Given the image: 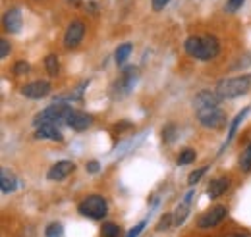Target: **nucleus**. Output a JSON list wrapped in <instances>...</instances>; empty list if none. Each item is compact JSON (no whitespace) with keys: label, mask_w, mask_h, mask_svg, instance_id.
I'll use <instances>...</instances> for the list:
<instances>
[{"label":"nucleus","mask_w":251,"mask_h":237,"mask_svg":"<svg viewBox=\"0 0 251 237\" xmlns=\"http://www.w3.org/2000/svg\"><path fill=\"white\" fill-rule=\"evenodd\" d=\"M207 170H209V168L205 166V168H199V170L191 172V174H189V178H188V183H189V185H195V183H197V181L201 179V176H205V174H207Z\"/></svg>","instance_id":"nucleus-24"},{"label":"nucleus","mask_w":251,"mask_h":237,"mask_svg":"<svg viewBox=\"0 0 251 237\" xmlns=\"http://www.w3.org/2000/svg\"><path fill=\"white\" fill-rule=\"evenodd\" d=\"M45 68H47L49 75H58V71H60V64H58L56 54H49V56L45 58Z\"/></svg>","instance_id":"nucleus-17"},{"label":"nucleus","mask_w":251,"mask_h":237,"mask_svg":"<svg viewBox=\"0 0 251 237\" xmlns=\"http://www.w3.org/2000/svg\"><path fill=\"white\" fill-rule=\"evenodd\" d=\"M62 224L54 222V224H49L47 230H45V236L47 237H62Z\"/></svg>","instance_id":"nucleus-22"},{"label":"nucleus","mask_w":251,"mask_h":237,"mask_svg":"<svg viewBox=\"0 0 251 237\" xmlns=\"http://www.w3.org/2000/svg\"><path fill=\"white\" fill-rule=\"evenodd\" d=\"M106 212H108V205L99 195H91V197H87L79 203V214L87 216L91 220H102L106 216Z\"/></svg>","instance_id":"nucleus-4"},{"label":"nucleus","mask_w":251,"mask_h":237,"mask_svg":"<svg viewBox=\"0 0 251 237\" xmlns=\"http://www.w3.org/2000/svg\"><path fill=\"white\" fill-rule=\"evenodd\" d=\"M164 135H166V141H172V139H174V127L168 125V127L164 129Z\"/></svg>","instance_id":"nucleus-32"},{"label":"nucleus","mask_w":251,"mask_h":237,"mask_svg":"<svg viewBox=\"0 0 251 237\" xmlns=\"http://www.w3.org/2000/svg\"><path fill=\"white\" fill-rule=\"evenodd\" d=\"M10 54V45L6 39H0V58H6Z\"/></svg>","instance_id":"nucleus-28"},{"label":"nucleus","mask_w":251,"mask_h":237,"mask_svg":"<svg viewBox=\"0 0 251 237\" xmlns=\"http://www.w3.org/2000/svg\"><path fill=\"white\" fill-rule=\"evenodd\" d=\"M151 2H153V10H155V12H160L170 0H151Z\"/></svg>","instance_id":"nucleus-31"},{"label":"nucleus","mask_w":251,"mask_h":237,"mask_svg":"<svg viewBox=\"0 0 251 237\" xmlns=\"http://www.w3.org/2000/svg\"><path fill=\"white\" fill-rule=\"evenodd\" d=\"M197 119L201 121V125L211 127V129H222L226 125V114L220 110L219 106L215 108H205V110H197Z\"/></svg>","instance_id":"nucleus-5"},{"label":"nucleus","mask_w":251,"mask_h":237,"mask_svg":"<svg viewBox=\"0 0 251 237\" xmlns=\"http://www.w3.org/2000/svg\"><path fill=\"white\" fill-rule=\"evenodd\" d=\"M248 112H250V106H246V108H244V110H242V112H240V114H238V116L234 118L232 125H230V131H228V139H226V145H228V143H230V141L234 139V135H236V131H238L240 123L244 121V118H246V114H248ZM226 145H224V147H226Z\"/></svg>","instance_id":"nucleus-16"},{"label":"nucleus","mask_w":251,"mask_h":237,"mask_svg":"<svg viewBox=\"0 0 251 237\" xmlns=\"http://www.w3.org/2000/svg\"><path fill=\"white\" fill-rule=\"evenodd\" d=\"M100 234H102V237H118L120 236V228H118V224L108 222V224H104V226H102Z\"/></svg>","instance_id":"nucleus-21"},{"label":"nucleus","mask_w":251,"mask_h":237,"mask_svg":"<svg viewBox=\"0 0 251 237\" xmlns=\"http://www.w3.org/2000/svg\"><path fill=\"white\" fill-rule=\"evenodd\" d=\"M72 129H75V131H83V129H87L91 123H93V118L89 116V114H85V112H72L70 116H68V121H66Z\"/></svg>","instance_id":"nucleus-11"},{"label":"nucleus","mask_w":251,"mask_h":237,"mask_svg":"<svg viewBox=\"0 0 251 237\" xmlns=\"http://www.w3.org/2000/svg\"><path fill=\"white\" fill-rule=\"evenodd\" d=\"M4 29L8 33H18L22 29V12L18 8H12L6 16H4Z\"/></svg>","instance_id":"nucleus-12"},{"label":"nucleus","mask_w":251,"mask_h":237,"mask_svg":"<svg viewBox=\"0 0 251 237\" xmlns=\"http://www.w3.org/2000/svg\"><path fill=\"white\" fill-rule=\"evenodd\" d=\"M70 4H74V6H79V0H68Z\"/></svg>","instance_id":"nucleus-33"},{"label":"nucleus","mask_w":251,"mask_h":237,"mask_svg":"<svg viewBox=\"0 0 251 237\" xmlns=\"http://www.w3.org/2000/svg\"><path fill=\"white\" fill-rule=\"evenodd\" d=\"M228 187H230L228 178H215L207 187V195H209V199H219L220 195L226 193Z\"/></svg>","instance_id":"nucleus-13"},{"label":"nucleus","mask_w":251,"mask_h":237,"mask_svg":"<svg viewBox=\"0 0 251 237\" xmlns=\"http://www.w3.org/2000/svg\"><path fill=\"white\" fill-rule=\"evenodd\" d=\"M0 189L6 195H10V193L16 191V178H14L12 172H8V170H2L0 172Z\"/></svg>","instance_id":"nucleus-15"},{"label":"nucleus","mask_w":251,"mask_h":237,"mask_svg":"<svg viewBox=\"0 0 251 237\" xmlns=\"http://www.w3.org/2000/svg\"><path fill=\"white\" fill-rule=\"evenodd\" d=\"M191 162H195V150H191V148H186L180 156H178V164H182V166H186V164H191Z\"/></svg>","instance_id":"nucleus-23"},{"label":"nucleus","mask_w":251,"mask_h":237,"mask_svg":"<svg viewBox=\"0 0 251 237\" xmlns=\"http://www.w3.org/2000/svg\"><path fill=\"white\" fill-rule=\"evenodd\" d=\"M186 52L197 60H213L219 56L220 45L217 37H189L186 41Z\"/></svg>","instance_id":"nucleus-1"},{"label":"nucleus","mask_w":251,"mask_h":237,"mask_svg":"<svg viewBox=\"0 0 251 237\" xmlns=\"http://www.w3.org/2000/svg\"><path fill=\"white\" fill-rule=\"evenodd\" d=\"M74 110L68 106V104H64V102H56V104H52V106H49V108H45L43 112H39L37 114V118L33 119V123L39 127V125H56V123H60V121H68V116L72 114Z\"/></svg>","instance_id":"nucleus-3"},{"label":"nucleus","mask_w":251,"mask_h":237,"mask_svg":"<svg viewBox=\"0 0 251 237\" xmlns=\"http://www.w3.org/2000/svg\"><path fill=\"white\" fill-rule=\"evenodd\" d=\"M143 228H145V222H139V224H137L133 230H129V234H127L126 237H137L141 232H143Z\"/></svg>","instance_id":"nucleus-29"},{"label":"nucleus","mask_w":251,"mask_h":237,"mask_svg":"<svg viewBox=\"0 0 251 237\" xmlns=\"http://www.w3.org/2000/svg\"><path fill=\"white\" fill-rule=\"evenodd\" d=\"M240 168H242L244 172H250L251 170V143L246 147V150H244L242 156H240Z\"/></svg>","instance_id":"nucleus-20"},{"label":"nucleus","mask_w":251,"mask_h":237,"mask_svg":"<svg viewBox=\"0 0 251 237\" xmlns=\"http://www.w3.org/2000/svg\"><path fill=\"white\" fill-rule=\"evenodd\" d=\"M74 170H75V164H74L72 160H60V162H56V164L49 170L47 178L52 179V181H62V179L68 178Z\"/></svg>","instance_id":"nucleus-8"},{"label":"nucleus","mask_w":251,"mask_h":237,"mask_svg":"<svg viewBox=\"0 0 251 237\" xmlns=\"http://www.w3.org/2000/svg\"><path fill=\"white\" fill-rule=\"evenodd\" d=\"M29 71V64L27 62H16V66H14V73L16 75H24V73H27Z\"/></svg>","instance_id":"nucleus-27"},{"label":"nucleus","mask_w":251,"mask_h":237,"mask_svg":"<svg viewBox=\"0 0 251 237\" xmlns=\"http://www.w3.org/2000/svg\"><path fill=\"white\" fill-rule=\"evenodd\" d=\"M244 2H246V0H228V2H226V12H230V14L238 12V10L244 6Z\"/></svg>","instance_id":"nucleus-26"},{"label":"nucleus","mask_w":251,"mask_h":237,"mask_svg":"<svg viewBox=\"0 0 251 237\" xmlns=\"http://www.w3.org/2000/svg\"><path fill=\"white\" fill-rule=\"evenodd\" d=\"M129 54H131V45L129 43H124V45H120L118 48H116V64L120 66V64H124L126 60L129 58Z\"/></svg>","instance_id":"nucleus-18"},{"label":"nucleus","mask_w":251,"mask_h":237,"mask_svg":"<svg viewBox=\"0 0 251 237\" xmlns=\"http://www.w3.org/2000/svg\"><path fill=\"white\" fill-rule=\"evenodd\" d=\"M234 237H246V236H234Z\"/></svg>","instance_id":"nucleus-34"},{"label":"nucleus","mask_w":251,"mask_h":237,"mask_svg":"<svg viewBox=\"0 0 251 237\" xmlns=\"http://www.w3.org/2000/svg\"><path fill=\"white\" fill-rule=\"evenodd\" d=\"M35 137L37 139H52V141H62V133L56 125H39L37 131H35Z\"/></svg>","instance_id":"nucleus-14"},{"label":"nucleus","mask_w":251,"mask_h":237,"mask_svg":"<svg viewBox=\"0 0 251 237\" xmlns=\"http://www.w3.org/2000/svg\"><path fill=\"white\" fill-rule=\"evenodd\" d=\"M222 100L219 96L217 91H201L197 96H195V108L197 110H205V108H215L219 106V102Z\"/></svg>","instance_id":"nucleus-10"},{"label":"nucleus","mask_w":251,"mask_h":237,"mask_svg":"<svg viewBox=\"0 0 251 237\" xmlns=\"http://www.w3.org/2000/svg\"><path fill=\"white\" fill-rule=\"evenodd\" d=\"M50 93V83L49 81H33L22 87V95L27 98H43Z\"/></svg>","instance_id":"nucleus-9"},{"label":"nucleus","mask_w":251,"mask_h":237,"mask_svg":"<svg viewBox=\"0 0 251 237\" xmlns=\"http://www.w3.org/2000/svg\"><path fill=\"white\" fill-rule=\"evenodd\" d=\"M100 170V164L97 162V160H91V162H87V172L89 174H97Z\"/></svg>","instance_id":"nucleus-30"},{"label":"nucleus","mask_w":251,"mask_h":237,"mask_svg":"<svg viewBox=\"0 0 251 237\" xmlns=\"http://www.w3.org/2000/svg\"><path fill=\"white\" fill-rule=\"evenodd\" d=\"M83 35H85V25H83L79 20L72 22V24L68 25L66 33H64V47H66V48H75V47L81 43Z\"/></svg>","instance_id":"nucleus-7"},{"label":"nucleus","mask_w":251,"mask_h":237,"mask_svg":"<svg viewBox=\"0 0 251 237\" xmlns=\"http://www.w3.org/2000/svg\"><path fill=\"white\" fill-rule=\"evenodd\" d=\"M226 214H228L226 207H222V205H219V207H213L211 210H207L205 214H201V216H199V220H197V226H199L201 230L213 228V226L220 224V222L226 218Z\"/></svg>","instance_id":"nucleus-6"},{"label":"nucleus","mask_w":251,"mask_h":237,"mask_svg":"<svg viewBox=\"0 0 251 237\" xmlns=\"http://www.w3.org/2000/svg\"><path fill=\"white\" fill-rule=\"evenodd\" d=\"M188 214H189L188 203H182V205H178V208H176V214H174V226H182V224L186 222Z\"/></svg>","instance_id":"nucleus-19"},{"label":"nucleus","mask_w":251,"mask_h":237,"mask_svg":"<svg viewBox=\"0 0 251 237\" xmlns=\"http://www.w3.org/2000/svg\"><path fill=\"white\" fill-rule=\"evenodd\" d=\"M251 89V75H240V77H232L226 81H220L217 93L222 100L226 98H236L242 96Z\"/></svg>","instance_id":"nucleus-2"},{"label":"nucleus","mask_w":251,"mask_h":237,"mask_svg":"<svg viewBox=\"0 0 251 237\" xmlns=\"http://www.w3.org/2000/svg\"><path fill=\"white\" fill-rule=\"evenodd\" d=\"M172 222H174V218H172L170 214H164V216L160 218V222H158L157 230H158V232H164V230H168V228L172 226Z\"/></svg>","instance_id":"nucleus-25"}]
</instances>
